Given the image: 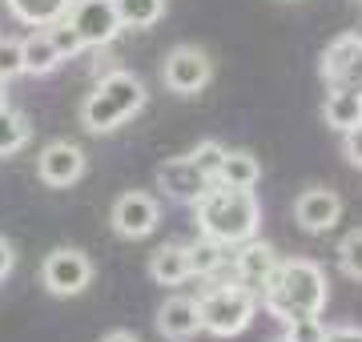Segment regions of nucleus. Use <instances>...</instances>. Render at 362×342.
I'll return each mask as SVG.
<instances>
[{"label": "nucleus", "instance_id": "1", "mask_svg": "<svg viewBox=\"0 0 362 342\" xmlns=\"http://www.w3.org/2000/svg\"><path fill=\"white\" fill-rule=\"evenodd\" d=\"M326 274L322 266L310 258H294V262H278V270L270 274V282L262 286V306L270 310L278 322H294V318H310L326 310Z\"/></svg>", "mask_w": 362, "mask_h": 342}, {"label": "nucleus", "instance_id": "2", "mask_svg": "<svg viewBox=\"0 0 362 342\" xmlns=\"http://www.w3.org/2000/svg\"><path fill=\"white\" fill-rule=\"evenodd\" d=\"M197 210V230L214 242H221L226 250L230 246H242L250 237H258L262 225V206L254 198V189H238V185H221L214 182L194 201Z\"/></svg>", "mask_w": 362, "mask_h": 342}, {"label": "nucleus", "instance_id": "3", "mask_svg": "<svg viewBox=\"0 0 362 342\" xmlns=\"http://www.w3.org/2000/svg\"><path fill=\"white\" fill-rule=\"evenodd\" d=\"M145 109V85L141 77H133L129 69H113L105 73L93 93L81 105V125L89 133H113L121 129L129 117H137Z\"/></svg>", "mask_w": 362, "mask_h": 342}, {"label": "nucleus", "instance_id": "4", "mask_svg": "<svg viewBox=\"0 0 362 342\" xmlns=\"http://www.w3.org/2000/svg\"><path fill=\"white\" fill-rule=\"evenodd\" d=\"M258 314V294L246 286H218L209 290L206 298L197 302V318H202V330L214 334V338H233L254 322Z\"/></svg>", "mask_w": 362, "mask_h": 342}, {"label": "nucleus", "instance_id": "5", "mask_svg": "<svg viewBox=\"0 0 362 342\" xmlns=\"http://www.w3.org/2000/svg\"><path fill=\"white\" fill-rule=\"evenodd\" d=\"M65 20L73 25V33L81 37L85 49H105V45H113L117 33H121L113 0H73Z\"/></svg>", "mask_w": 362, "mask_h": 342}, {"label": "nucleus", "instance_id": "6", "mask_svg": "<svg viewBox=\"0 0 362 342\" xmlns=\"http://www.w3.org/2000/svg\"><path fill=\"white\" fill-rule=\"evenodd\" d=\"M40 282L57 298H77L93 282V262L81 250H52L40 266Z\"/></svg>", "mask_w": 362, "mask_h": 342}, {"label": "nucleus", "instance_id": "7", "mask_svg": "<svg viewBox=\"0 0 362 342\" xmlns=\"http://www.w3.org/2000/svg\"><path fill=\"white\" fill-rule=\"evenodd\" d=\"M161 77H165L169 93H177V97H194V93H202L209 85V77H214V61H209L202 49H194V45H177V49L165 57Z\"/></svg>", "mask_w": 362, "mask_h": 342}, {"label": "nucleus", "instance_id": "8", "mask_svg": "<svg viewBox=\"0 0 362 342\" xmlns=\"http://www.w3.org/2000/svg\"><path fill=\"white\" fill-rule=\"evenodd\" d=\"M322 81L330 89L346 85V89H358V77H362V37L358 33H342L326 45L322 53Z\"/></svg>", "mask_w": 362, "mask_h": 342}, {"label": "nucleus", "instance_id": "9", "mask_svg": "<svg viewBox=\"0 0 362 342\" xmlns=\"http://www.w3.org/2000/svg\"><path fill=\"white\" fill-rule=\"evenodd\" d=\"M157 222H161V206H157V198H149V194H141V189H133V194H121V198L113 201V230L121 237H149L157 230Z\"/></svg>", "mask_w": 362, "mask_h": 342}, {"label": "nucleus", "instance_id": "10", "mask_svg": "<svg viewBox=\"0 0 362 342\" xmlns=\"http://www.w3.org/2000/svg\"><path fill=\"white\" fill-rule=\"evenodd\" d=\"M37 173L49 189H69L85 173V153L73 141H49L37 158Z\"/></svg>", "mask_w": 362, "mask_h": 342}, {"label": "nucleus", "instance_id": "11", "mask_svg": "<svg viewBox=\"0 0 362 342\" xmlns=\"http://www.w3.org/2000/svg\"><path fill=\"white\" fill-rule=\"evenodd\" d=\"M278 262H282V258H278V250H274L270 242H258V237L242 242L238 254H233V274H238V286L262 294V286L270 282V274L278 270Z\"/></svg>", "mask_w": 362, "mask_h": 342}, {"label": "nucleus", "instance_id": "12", "mask_svg": "<svg viewBox=\"0 0 362 342\" xmlns=\"http://www.w3.org/2000/svg\"><path fill=\"white\" fill-rule=\"evenodd\" d=\"M157 185H161V189H165L173 201H185V206H194V201L202 198V194H206L214 182H209V177L197 170L189 158H169L165 165L157 170Z\"/></svg>", "mask_w": 362, "mask_h": 342}, {"label": "nucleus", "instance_id": "13", "mask_svg": "<svg viewBox=\"0 0 362 342\" xmlns=\"http://www.w3.org/2000/svg\"><path fill=\"white\" fill-rule=\"evenodd\" d=\"M294 218L306 234H326L342 218V198H338L334 189H306L294 201Z\"/></svg>", "mask_w": 362, "mask_h": 342}, {"label": "nucleus", "instance_id": "14", "mask_svg": "<svg viewBox=\"0 0 362 342\" xmlns=\"http://www.w3.org/2000/svg\"><path fill=\"white\" fill-rule=\"evenodd\" d=\"M157 330H161L169 342H189L197 330H202L197 302H194V298H181V294L165 298V302H161V310H157Z\"/></svg>", "mask_w": 362, "mask_h": 342}, {"label": "nucleus", "instance_id": "15", "mask_svg": "<svg viewBox=\"0 0 362 342\" xmlns=\"http://www.w3.org/2000/svg\"><path fill=\"white\" fill-rule=\"evenodd\" d=\"M21 61H25L28 77H49V73H57V69L65 65V61H61V53H57V45L49 40V33H45V28H33V33L21 40Z\"/></svg>", "mask_w": 362, "mask_h": 342}, {"label": "nucleus", "instance_id": "16", "mask_svg": "<svg viewBox=\"0 0 362 342\" xmlns=\"http://www.w3.org/2000/svg\"><path fill=\"white\" fill-rule=\"evenodd\" d=\"M149 278L157 286H181L189 278V258H185V246L181 242H165L157 246L153 258H149Z\"/></svg>", "mask_w": 362, "mask_h": 342}, {"label": "nucleus", "instance_id": "17", "mask_svg": "<svg viewBox=\"0 0 362 342\" xmlns=\"http://www.w3.org/2000/svg\"><path fill=\"white\" fill-rule=\"evenodd\" d=\"M326 125L338 133L354 129L362 121V89H346V85H338V89H330V97H326Z\"/></svg>", "mask_w": 362, "mask_h": 342}, {"label": "nucleus", "instance_id": "18", "mask_svg": "<svg viewBox=\"0 0 362 342\" xmlns=\"http://www.w3.org/2000/svg\"><path fill=\"white\" fill-rule=\"evenodd\" d=\"M218 182L221 185H238V189H254L262 182V165L254 153L246 149H226L221 158V170H218Z\"/></svg>", "mask_w": 362, "mask_h": 342}, {"label": "nucleus", "instance_id": "19", "mask_svg": "<svg viewBox=\"0 0 362 342\" xmlns=\"http://www.w3.org/2000/svg\"><path fill=\"white\" fill-rule=\"evenodd\" d=\"M73 0H8V13L28 28H49L52 20H61L69 13Z\"/></svg>", "mask_w": 362, "mask_h": 342}, {"label": "nucleus", "instance_id": "20", "mask_svg": "<svg viewBox=\"0 0 362 342\" xmlns=\"http://www.w3.org/2000/svg\"><path fill=\"white\" fill-rule=\"evenodd\" d=\"M185 258H189V278H214L226 266V246L214 242V237H206V234H197L185 246Z\"/></svg>", "mask_w": 362, "mask_h": 342}, {"label": "nucleus", "instance_id": "21", "mask_svg": "<svg viewBox=\"0 0 362 342\" xmlns=\"http://www.w3.org/2000/svg\"><path fill=\"white\" fill-rule=\"evenodd\" d=\"M33 137V125H28L25 113H16V109L0 105V158H13L21 153Z\"/></svg>", "mask_w": 362, "mask_h": 342}, {"label": "nucleus", "instance_id": "22", "mask_svg": "<svg viewBox=\"0 0 362 342\" xmlns=\"http://www.w3.org/2000/svg\"><path fill=\"white\" fill-rule=\"evenodd\" d=\"M121 28H153L165 16V0H113Z\"/></svg>", "mask_w": 362, "mask_h": 342}, {"label": "nucleus", "instance_id": "23", "mask_svg": "<svg viewBox=\"0 0 362 342\" xmlns=\"http://www.w3.org/2000/svg\"><path fill=\"white\" fill-rule=\"evenodd\" d=\"M338 266H342V274L362 282V225L358 230H350L342 242H338Z\"/></svg>", "mask_w": 362, "mask_h": 342}, {"label": "nucleus", "instance_id": "24", "mask_svg": "<svg viewBox=\"0 0 362 342\" xmlns=\"http://www.w3.org/2000/svg\"><path fill=\"white\" fill-rule=\"evenodd\" d=\"M45 33H49V40L57 45V53H61V61H73V57H81V53H85V45H81V37L73 33V25H69L65 16H61V20H52V25L45 28Z\"/></svg>", "mask_w": 362, "mask_h": 342}, {"label": "nucleus", "instance_id": "25", "mask_svg": "<svg viewBox=\"0 0 362 342\" xmlns=\"http://www.w3.org/2000/svg\"><path fill=\"white\" fill-rule=\"evenodd\" d=\"M221 158H226V145H221V141H202V145H197V149H194V153H189V161H194L197 170L206 173L209 182H218Z\"/></svg>", "mask_w": 362, "mask_h": 342}, {"label": "nucleus", "instance_id": "26", "mask_svg": "<svg viewBox=\"0 0 362 342\" xmlns=\"http://www.w3.org/2000/svg\"><path fill=\"white\" fill-rule=\"evenodd\" d=\"M282 338H290V342H322L326 338V322L318 314H310V318H294V322H286V334Z\"/></svg>", "mask_w": 362, "mask_h": 342}, {"label": "nucleus", "instance_id": "27", "mask_svg": "<svg viewBox=\"0 0 362 342\" xmlns=\"http://www.w3.org/2000/svg\"><path fill=\"white\" fill-rule=\"evenodd\" d=\"M25 73V61H21V40H0V81L8 85L13 77H21Z\"/></svg>", "mask_w": 362, "mask_h": 342}, {"label": "nucleus", "instance_id": "28", "mask_svg": "<svg viewBox=\"0 0 362 342\" xmlns=\"http://www.w3.org/2000/svg\"><path fill=\"white\" fill-rule=\"evenodd\" d=\"M342 137H346V141H342V145H346V161L362 170V121L354 125V129H346Z\"/></svg>", "mask_w": 362, "mask_h": 342}, {"label": "nucleus", "instance_id": "29", "mask_svg": "<svg viewBox=\"0 0 362 342\" xmlns=\"http://www.w3.org/2000/svg\"><path fill=\"white\" fill-rule=\"evenodd\" d=\"M322 342H362V330L358 326H334V330H326Z\"/></svg>", "mask_w": 362, "mask_h": 342}, {"label": "nucleus", "instance_id": "30", "mask_svg": "<svg viewBox=\"0 0 362 342\" xmlns=\"http://www.w3.org/2000/svg\"><path fill=\"white\" fill-rule=\"evenodd\" d=\"M13 266H16V250L8 246V242H4V237H0V282L13 274Z\"/></svg>", "mask_w": 362, "mask_h": 342}, {"label": "nucleus", "instance_id": "31", "mask_svg": "<svg viewBox=\"0 0 362 342\" xmlns=\"http://www.w3.org/2000/svg\"><path fill=\"white\" fill-rule=\"evenodd\" d=\"M101 342H137V334H129V330H113V334H105Z\"/></svg>", "mask_w": 362, "mask_h": 342}, {"label": "nucleus", "instance_id": "32", "mask_svg": "<svg viewBox=\"0 0 362 342\" xmlns=\"http://www.w3.org/2000/svg\"><path fill=\"white\" fill-rule=\"evenodd\" d=\"M0 105H4V81H0Z\"/></svg>", "mask_w": 362, "mask_h": 342}, {"label": "nucleus", "instance_id": "33", "mask_svg": "<svg viewBox=\"0 0 362 342\" xmlns=\"http://www.w3.org/2000/svg\"><path fill=\"white\" fill-rule=\"evenodd\" d=\"M278 342H290V338H278Z\"/></svg>", "mask_w": 362, "mask_h": 342}]
</instances>
